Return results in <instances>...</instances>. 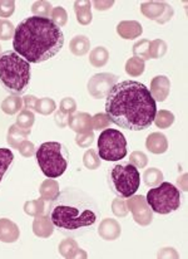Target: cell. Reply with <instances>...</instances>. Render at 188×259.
<instances>
[{"label": "cell", "mask_w": 188, "mask_h": 259, "mask_svg": "<svg viewBox=\"0 0 188 259\" xmlns=\"http://www.w3.org/2000/svg\"><path fill=\"white\" fill-rule=\"evenodd\" d=\"M157 113L156 101L149 90L137 81L114 84L105 101V115L110 122L130 131L151 127Z\"/></svg>", "instance_id": "cell-1"}, {"label": "cell", "mask_w": 188, "mask_h": 259, "mask_svg": "<svg viewBox=\"0 0 188 259\" xmlns=\"http://www.w3.org/2000/svg\"><path fill=\"white\" fill-rule=\"evenodd\" d=\"M64 33L50 18L29 17L18 24L13 48L29 63H42L53 58L64 46Z\"/></svg>", "instance_id": "cell-2"}, {"label": "cell", "mask_w": 188, "mask_h": 259, "mask_svg": "<svg viewBox=\"0 0 188 259\" xmlns=\"http://www.w3.org/2000/svg\"><path fill=\"white\" fill-rule=\"evenodd\" d=\"M48 215L63 234L79 237L97 223L99 209L94 199L83 190L66 188L50 201Z\"/></svg>", "instance_id": "cell-3"}, {"label": "cell", "mask_w": 188, "mask_h": 259, "mask_svg": "<svg viewBox=\"0 0 188 259\" xmlns=\"http://www.w3.org/2000/svg\"><path fill=\"white\" fill-rule=\"evenodd\" d=\"M30 63L17 52L7 51L0 54V83L5 91L20 96L30 83Z\"/></svg>", "instance_id": "cell-4"}, {"label": "cell", "mask_w": 188, "mask_h": 259, "mask_svg": "<svg viewBox=\"0 0 188 259\" xmlns=\"http://www.w3.org/2000/svg\"><path fill=\"white\" fill-rule=\"evenodd\" d=\"M40 170L49 179H55L66 172L69 164V151L63 144L55 141L44 142L35 151Z\"/></svg>", "instance_id": "cell-5"}, {"label": "cell", "mask_w": 188, "mask_h": 259, "mask_svg": "<svg viewBox=\"0 0 188 259\" xmlns=\"http://www.w3.org/2000/svg\"><path fill=\"white\" fill-rule=\"evenodd\" d=\"M108 184L115 195L128 199L135 195L141 185V175L131 162H120L110 167L108 172Z\"/></svg>", "instance_id": "cell-6"}, {"label": "cell", "mask_w": 188, "mask_h": 259, "mask_svg": "<svg viewBox=\"0 0 188 259\" xmlns=\"http://www.w3.org/2000/svg\"><path fill=\"white\" fill-rule=\"evenodd\" d=\"M146 200L153 213L164 215L178 210L181 206V191L173 184L162 181L148 191Z\"/></svg>", "instance_id": "cell-7"}, {"label": "cell", "mask_w": 188, "mask_h": 259, "mask_svg": "<svg viewBox=\"0 0 188 259\" xmlns=\"http://www.w3.org/2000/svg\"><path fill=\"white\" fill-rule=\"evenodd\" d=\"M98 156L105 161H119L127 156V140L114 128H105L98 137Z\"/></svg>", "instance_id": "cell-8"}, {"label": "cell", "mask_w": 188, "mask_h": 259, "mask_svg": "<svg viewBox=\"0 0 188 259\" xmlns=\"http://www.w3.org/2000/svg\"><path fill=\"white\" fill-rule=\"evenodd\" d=\"M118 77L112 73H98L94 74L88 81V92L92 97L102 100L109 95L110 90L118 83Z\"/></svg>", "instance_id": "cell-9"}, {"label": "cell", "mask_w": 188, "mask_h": 259, "mask_svg": "<svg viewBox=\"0 0 188 259\" xmlns=\"http://www.w3.org/2000/svg\"><path fill=\"white\" fill-rule=\"evenodd\" d=\"M141 12L148 19L158 24H166L173 18L174 10L164 2H147L141 5Z\"/></svg>", "instance_id": "cell-10"}, {"label": "cell", "mask_w": 188, "mask_h": 259, "mask_svg": "<svg viewBox=\"0 0 188 259\" xmlns=\"http://www.w3.org/2000/svg\"><path fill=\"white\" fill-rule=\"evenodd\" d=\"M126 203H127L128 210H131L133 219L137 224L142 225V227H147V225L151 224L152 220H153V211L147 204L146 196L132 195L128 198Z\"/></svg>", "instance_id": "cell-11"}, {"label": "cell", "mask_w": 188, "mask_h": 259, "mask_svg": "<svg viewBox=\"0 0 188 259\" xmlns=\"http://www.w3.org/2000/svg\"><path fill=\"white\" fill-rule=\"evenodd\" d=\"M68 126L77 134H88L93 131L92 127V117L87 112H74L69 116Z\"/></svg>", "instance_id": "cell-12"}, {"label": "cell", "mask_w": 188, "mask_h": 259, "mask_svg": "<svg viewBox=\"0 0 188 259\" xmlns=\"http://www.w3.org/2000/svg\"><path fill=\"white\" fill-rule=\"evenodd\" d=\"M169 91H171V81L166 76H157L152 79L149 92L154 101H158V102L166 101L169 95Z\"/></svg>", "instance_id": "cell-13"}, {"label": "cell", "mask_w": 188, "mask_h": 259, "mask_svg": "<svg viewBox=\"0 0 188 259\" xmlns=\"http://www.w3.org/2000/svg\"><path fill=\"white\" fill-rule=\"evenodd\" d=\"M120 233H122V228H120V224L114 219H107L102 220L98 227V234L102 239L104 240H112L118 239L120 237Z\"/></svg>", "instance_id": "cell-14"}, {"label": "cell", "mask_w": 188, "mask_h": 259, "mask_svg": "<svg viewBox=\"0 0 188 259\" xmlns=\"http://www.w3.org/2000/svg\"><path fill=\"white\" fill-rule=\"evenodd\" d=\"M117 33L123 39H136L141 37L143 28L137 20H123L117 25Z\"/></svg>", "instance_id": "cell-15"}, {"label": "cell", "mask_w": 188, "mask_h": 259, "mask_svg": "<svg viewBox=\"0 0 188 259\" xmlns=\"http://www.w3.org/2000/svg\"><path fill=\"white\" fill-rule=\"evenodd\" d=\"M19 228L10 219L3 218L0 219V242L14 243L19 238Z\"/></svg>", "instance_id": "cell-16"}, {"label": "cell", "mask_w": 188, "mask_h": 259, "mask_svg": "<svg viewBox=\"0 0 188 259\" xmlns=\"http://www.w3.org/2000/svg\"><path fill=\"white\" fill-rule=\"evenodd\" d=\"M55 225L50 220V218L47 215H40L35 217L34 222H33V232L37 237L39 238H49L54 233Z\"/></svg>", "instance_id": "cell-17"}, {"label": "cell", "mask_w": 188, "mask_h": 259, "mask_svg": "<svg viewBox=\"0 0 188 259\" xmlns=\"http://www.w3.org/2000/svg\"><path fill=\"white\" fill-rule=\"evenodd\" d=\"M146 147L152 154H164L168 150V140L161 132H153L147 137Z\"/></svg>", "instance_id": "cell-18"}, {"label": "cell", "mask_w": 188, "mask_h": 259, "mask_svg": "<svg viewBox=\"0 0 188 259\" xmlns=\"http://www.w3.org/2000/svg\"><path fill=\"white\" fill-rule=\"evenodd\" d=\"M59 253L63 255L64 258H87V253L83 249L78 247L77 242L72 238L63 240V242L59 244Z\"/></svg>", "instance_id": "cell-19"}, {"label": "cell", "mask_w": 188, "mask_h": 259, "mask_svg": "<svg viewBox=\"0 0 188 259\" xmlns=\"http://www.w3.org/2000/svg\"><path fill=\"white\" fill-rule=\"evenodd\" d=\"M77 22L82 25H88L92 23L93 14H92V4L88 0H78L74 3Z\"/></svg>", "instance_id": "cell-20"}, {"label": "cell", "mask_w": 188, "mask_h": 259, "mask_svg": "<svg viewBox=\"0 0 188 259\" xmlns=\"http://www.w3.org/2000/svg\"><path fill=\"white\" fill-rule=\"evenodd\" d=\"M32 130H25L19 127L18 125H12L8 130V136L7 141L10 145V147L13 149H19V146L22 145V142H24L28 139V136L30 135Z\"/></svg>", "instance_id": "cell-21"}, {"label": "cell", "mask_w": 188, "mask_h": 259, "mask_svg": "<svg viewBox=\"0 0 188 259\" xmlns=\"http://www.w3.org/2000/svg\"><path fill=\"white\" fill-rule=\"evenodd\" d=\"M69 49L74 56H84L91 49V40L86 35H76L69 43Z\"/></svg>", "instance_id": "cell-22"}, {"label": "cell", "mask_w": 188, "mask_h": 259, "mask_svg": "<svg viewBox=\"0 0 188 259\" xmlns=\"http://www.w3.org/2000/svg\"><path fill=\"white\" fill-rule=\"evenodd\" d=\"M23 98L20 96H9V97L5 98L2 102V111L7 115H15V113L19 112L20 110H23Z\"/></svg>", "instance_id": "cell-23"}, {"label": "cell", "mask_w": 188, "mask_h": 259, "mask_svg": "<svg viewBox=\"0 0 188 259\" xmlns=\"http://www.w3.org/2000/svg\"><path fill=\"white\" fill-rule=\"evenodd\" d=\"M59 191H60L59 190V184L55 180H50V179L43 181V184L39 188V193L42 199L44 201H49V203L58 195Z\"/></svg>", "instance_id": "cell-24"}, {"label": "cell", "mask_w": 188, "mask_h": 259, "mask_svg": "<svg viewBox=\"0 0 188 259\" xmlns=\"http://www.w3.org/2000/svg\"><path fill=\"white\" fill-rule=\"evenodd\" d=\"M108 59H109V52L104 47H97L91 52V56H89V62L95 68L104 67L108 63Z\"/></svg>", "instance_id": "cell-25"}, {"label": "cell", "mask_w": 188, "mask_h": 259, "mask_svg": "<svg viewBox=\"0 0 188 259\" xmlns=\"http://www.w3.org/2000/svg\"><path fill=\"white\" fill-rule=\"evenodd\" d=\"M154 123L158 128H168L173 125L174 122V115L171 111L159 110L157 111L156 116H154Z\"/></svg>", "instance_id": "cell-26"}, {"label": "cell", "mask_w": 188, "mask_h": 259, "mask_svg": "<svg viewBox=\"0 0 188 259\" xmlns=\"http://www.w3.org/2000/svg\"><path fill=\"white\" fill-rule=\"evenodd\" d=\"M143 180L147 186H149V188H154V186H158L159 184L163 181V174H162V171L159 169L151 167V169L144 171Z\"/></svg>", "instance_id": "cell-27"}, {"label": "cell", "mask_w": 188, "mask_h": 259, "mask_svg": "<svg viewBox=\"0 0 188 259\" xmlns=\"http://www.w3.org/2000/svg\"><path fill=\"white\" fill-rule=\"evenodd\" d=\"M144 68H146L144 61L136 58V57L130 58L127 61V63H126V72L131 77H140L141 74H143Z\"/></svg>", "instance_id": "cell-28"}, {"label": "cell", "mask_w": 188, "mask_h": 259, "mask_svg": "<svg viewBox=\"0 0 188 259\" xmlns=\"http://www.w3.org/2000/svg\"><path fill=\"white\" fill-rule=\"evenodd\" d=\"M14 160V154L9 149H0V181L4 178L5 172L10 167Z\"/></svg>", "instance_id": "cell-29"}, {"label": "cell", "mask_w": 188, "mask_h": 259, "mask_svg": "<svg viewBox=\"0 0 188 259\" xmlns=\"http://www.w3.org/2000/svg\"><path fill=\"white\" fill-rule=\"evenodd\" d=\"M44 200L42 198L37 200H29L24 204V211L30 217H37L44 213Z\"/></svg>", "instance_id": "cell-30"}, {"label": "cell", "mask_w": 188, "mask_h": 259, "mask_svg": "<svg viewBox=\"0 0 188 259\" xmlns=\"http://www.w3.org/2000/svg\"><path fill=\"white\" fill-rule=\"evenodd\" d=\"M55 108H56L55 102H54L53 98H49V97L38 100L37 106H35V111H37L38 113H40V115H44V116H48L50 115V113H53L54 111H55Z\"/></svg>", "instance_id": "cell-31"}, {"label": "cell", "mask_w": 188, "mask_h": 259, "mask_svg": "<svg viewBox=\"0 0 188 259\" xmlns=\"http://www.w3.org/2000/svg\"><path fill=\"white\" fill-rule=\"evenodd\" d=\"M149 46H151V40L149 39H141L133 46V54L136 58L142 59V61H147L149 58Z\"/></svg>", "instance_id": "cell-32"}, {"label": "cell", "mask_w": 188, "mask_h": 259, "mask_svg": "<svg viewBox=\"0 0 188 259\" xmlns=\"http://www.w3.org/2000/svg\"><path fill=\"white\" fill-rule=\"evenodd\" d=\"M167 53V44L162 39H154L149 46V58L158 59L162 58Z\"/></svg>", "instance_id": "cell-33"}, {"label": "cell", "mask_w": 188, "mask_h": 259, "mask_svg": "<svg viewBox=\"0 0 188 259\" xmlns=\"http://www.w3.org/2000/svg\"><path fill=\"white\" fill-rule=\"evenodd\" d=\"M34 121H35V116L32 111L22 110L19 115H18L17 123H15V125H18L22 128L30 130L32 128V126L34 125Z\"/></svg>", "instance_id": "cell-34"}, {"label": "cell", "mask_w": 188, "mask_h": 259, "mask_svg": "<svg viewBox=\"0 0 188 259\" xmlns=\"http://www.w3.org/2000/svg\"><path fill=\"white\" fill-rule=\"evenodd\" d=\"M51 10H53V7L49 2H43L42 0V2H35L32 5V12L34 17L49 18L51 14Z\"/></svg>", "instance_id": "cell-35"}, {"label": "cell", "mask_w": 188, "mask_h": 259, "mask_svg": "<svg viewBox=\"0 0 188 259\" xmlns=\"http://www.w3.org/2000/svg\"><path fill=\"white\" fill-rule=\"evenodd\" d=\"M83 164L89 170H97L100 166V157L98 156L95 150H87L83 156Z\"/></svg>", "instance_id": "cell-36"}, {"label": "cell", "mask_w": 188, "mask_h": 259, "mask_svg": "<svg viewBox=\"0 0 188 259\" xmlns=\"http://www.w3.org/2000/svg\"><path fill=\"white\" fill-rule=\"evenodd\" d=\"M50 20L54 24L58 25L59 28L64 27L67 24V22H68V14H67L66 9L61 7L53 8L50 14Z\"/></svg>", "instance_id": "cell-37"}, {"label": "cell", "mask_w": 188, "mask_h": 259, "mask_svg": "<svg viewBox=\"0 0 188 259\" xmlns=\"http://www.w3.org/2000/svg\"><path fill=\"white\" fill-rule=\"evenodd\" d=\"M15 27L7 19H0V39L9 40L14 37Z\"/></svg>", "instance_id": "cell-38"}, {"label": "cell", "mask_w": 188, "mask_h": 259, "mask_svg": "<svg viewBox=\"0 0 188 259\" xmlns=\"http://www.w3.org/2000/svg\"><path fill=\"white\" fill-rule=\"evenodd\" d=\"M112 211L115 217L124 218L128 215V208L127 203L123 200V198H117L112 201Z\"/></svg>", "instance_id": "cell-39"}, {"label": "cell", "mask_w": 188, "mask_h": 259, "mask_svg": "<svg viewBox=\"0 0 188 259\" xmlns=\"http://www.w3.org/2000/svg\"><path fill=\"white\" fill-rule=\"evenodd\" d=\"M130 162L133 166L137 167V169H143V167H146L147 164H148V157H147V155L144 154V152L135 151L131 154Z\"/></svg>", "instance_id": "cell-40"}, {"label": "cell", "mask_w": 188, "mask_h": 259, "mask_svg": "<svg viewBox=\"0 0 188 259\" xmlns=\"http://www.w3.org/2000/svg\"><path fill=\"white\" fill-rule=\"evenodd\" d=\"M110 120L105 113H97L92 117V127L93 130H105L109 127Z\"/></svg>", "instance_id": "cell-41"}, {"label": "cell", "mask_w": 188, "mask_h": 259, "mask_svg": "<svg viewBox=\"0 0 188 259\" xmlns=\"http://www.w3.org/2000/svg\"><path fill=\"white\" fill-rule=\"evenodd\" d=\"M15 10V2L13 0H0V18L12 17Z\"/></svg>", "instance_id": "cell-42"}, {"label": "cell", "mask_w": 188, "mask_h": 259, "mask_svg": "<svg viewBox=\"0 0 188 259\" xmlns=\"http://www.w3.org/2000/svg\"><path fill=\"white\" fill-rule=\"evenodd\" d=\"M59 110H60L63 113H66V115H68V116L73 115V113L77 111V102L74 101V98L66 97L64 100H61L60 107H59Z\"/></svg>", "instance_id": "cell-43"}, {"label": "cell", "mask_w": 188, "mask_h": 259, "mask_svg": "<svg viewBox=\"0 0 188 259\" xmlns=\"http://www.w3.org/2000/svg\"><path fill=\"white\" fill-rule=\"evenodd\" d=\"M93 140H94V132L93 131L88 132V134H77L76 144L78 145L79 147H83V149H86V147L91 146L92 142H93Z\"/></svg>", "instance_id": "cell-44"}, {"label": "cell", "mask_w": 188, "mask_h": 259, "mask_svg": "<svg viewBox=\"0 0 188 259\" xmlns=\"http://www.w3.org/2000/svg\"><path fill=\"white\" fill-rule=\"evenodd\" d=\"M18 150H19L20 155L24 157H32L33 155L35 154V151H37V150H35L34 144L30 141H28V140H25L24 142H22V145H20L19 149Z\"/></svg>", "instance_id": "cell-45"}, {"label": "cell", "mask_w": 188, "mask_h": 259, "mask_svg": "<svg viewBox=\"0 0 188 259\" xmlns=\"http://www.w3.org/2000/svg\"><path fill=\"white\" fill-rule=\"evenodd\" d=\"M68 118L69 116L66 115V113L61 112L60 110H58L55 112V116H54V120H55V123L60 128H64L66 126H68Z\"/></svg>", "instance_id": "cell-46"}, {"label": "cell", "mask_w": 188, "mask_h": 259, "mask_svg": "<svg viewBox=\"0 0 188 259\" xmlns=\"http://www.w3.org/2000/svg\"><path fill=\"white\" fill-rule=\"evenodd\" d=\"M37 101L38 98L35 97V96H25L24 98H23V107L25 108V110H29V111H35V106H37Z\"/></svg>", "instance_id": "cell-47"}, {"label": "cell", "mask_w": 188, "mask_h": 259, "mask_svg": "<svg viewBox=\"0 0 188 259\" xmlns=\"http://www.w3.org/2000/svg\"><path fill=\"white\" fill-rule=\"evenodd\" d=\"M94 8L97 10H99V12H104V10H108L110 9V8L114 5V2L113 0H97V2L93 3Z\"/></svg>", "instance_id": "cell-48"}, {"label": "cell", "mask_w": 188, "mask_h": 259, "mask_svg": "<svg viewBox=\"0 0 188 259\" xmlns=\"http://www.w3.org/2000/svg\"><path fill=\"white\" fill-rule=\"evenodd\" d=\"M158 258H178V254L176 253V250L173 248H164L157 255Z\"/></svg>", "instance_id": "cell-49"}, {"label": "cell", "mask_w": 188, "mask_h": 259, "mask_svg": "<svg viewBox=\"0 0 188 259\" xmlns=\"http://www.w3.org/2000/svg\"><path fill=\"white\" fill-rule=\"evenodd\" d=\"M0 54H2V46H0Z\"/></svg>", "instance_id": "cell-50"}]
</instances>
